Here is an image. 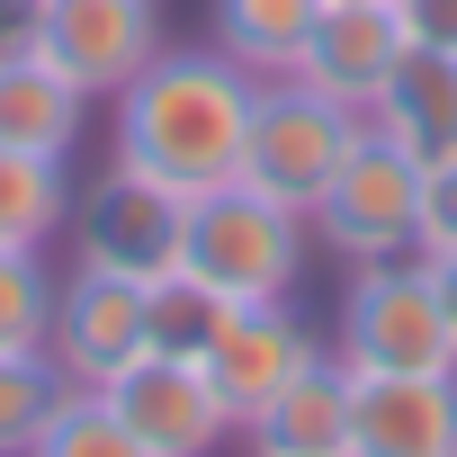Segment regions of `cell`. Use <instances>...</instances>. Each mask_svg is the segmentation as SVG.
Segmentation results:
<instances>
[{
    "instance_id": "6da1fadb",
    "label": "cell",
    "mask_w": 457,
    "mask_h": 457,
    "mask_svg": "<svg viewBox=\"0 0 457 457\" xmlns=\"http://www.w3.org/2000/svg\"><path fill=\"white\" fill-rule=\"evenodd\" d=\"M261 72H243L215 37L206 46H162L108 117V162L162 179L170 197H206L224 179H243V126H252Z\"/></svg>"
},
{
    "instance_id": "7a4b0ae2",
    "label": "cell",
    "mask_w": 457,
    "mask_h": 457,
    "mask_svg": "<svg viewBox=\"0 0 457 457\" xmlns=\"http://www.w3.org/2000/svg\"><path fill=\"white\" fill-rule=\"evenodd\" d=\"M179 278L215 305H278L305 278V215L224 179L188 197V234H179Z\"/></svg>"
},
{
    "instance_id": "3957f363",
    "label": "cell",
    "mask_w": 457,
    "mask_h": 457,
    "mask_svg": "<svg viewBox=\"0 0 457 457\" xmlns=\"http://www.w3.org/2000/svg\"><path fill=\"white\" fill-rule=\"evenodd\" d=\"M332 359L350 377H403V368H457V332L439 314V287H430V261L403 252V261H359L350 287H341V314H332Z\"/></svg>"
},
{
    "instance_id": "277c9868",
    "label": "cell",
    "mask_w": 457,
    "mask_h": 457,
    "mask_svg": "<svg viewBox=\"0 0 457 457\" xmlns=\"http://www.w3.org/2000/svg\"><path fill=\"white\" fill-rule=\"evenodd\" d=\"M359 126H368V117L341 108V99H323L314 81L261 72L252 126H243V188H261V197L314 215V197L332 188V170H341V153L359 144Z\"/></svg>"
},
{
    "instance_id": "5b68a950",
    "label": "cell",
    "mask_w": 457,
    "mask_h": 457,
    "mask_svg": "<svg viewBox=\"0 0 457 457\" xmlns=\"http://www.w3.org/2000/svg\"><path fill=\"white\" fill-rule=\"evenodd\" d=\"M421 188H430V170L403 153V144H386L377 126H359V144L341 153V170H332V188L314 197V234L359 270V261H403V252H421Z\"/></svg>"
},
{
    "instance_id": "8992f818",
    "label": "cell",
    "mask_w": 457,
    "mask_h": 457,
    "mask_svg": "<svg viewBox=\"0 0 457 457\" xmlns=\"http://www.w3.org/2000/svg\"><path fill=\"white\" fill-rule=\"evenodd\" d=\"M63 234H72V261L81 270H108V278H135V287H162L179 278V234H188V197H170L162 179L108 162L72 215H63Z\"/></svg>"
},
{
    "instance_id": "52a82bcc",
    "label": "cell",
    "mask_w": 457,
    "mask_h": 457,
    "mask_svg": "<svg viewBox=\"0 0 457 457\" xmlns=\"http://www.w3.org/2000/svg\"><path fill=\"white\" fill-rule=\"evenodd\" d=\"M28 54H46L63 81H81L90 99H117L170 37L153 0H19V28Z\"/></svg>"
},
{
    "instance_id": "ba28073f",
    "label": "cell",
    "mask_w": 457,
    "mask_h": 457,
    "mask_svg": "<svg viewBox=\"0 0 457 457\" xmlns=\"http://www.w3.org/2000/svg\"><path fill=\"white\" fill-rule=\"evenodd\" d=\"M314 359H323V341L305 332V314H296L287 296H278V305H224V314L206 323V341H197V368H206L215 403L234 412V430H243L270 395H287Z\"/></svg>"
},
{
    "instance_id": "9c48e42d",
    "label": "cell",
    "mask_w": 457,
    "mask_h": 457,
    "mask_svg": "<svg viewBox=\"0 0 457 457\" xmlns=\"http://www.w3.org/2000/svg\"><path fill=\"white\" fill-rule=\"evenodd\" d=\"M99 395L117 403V421L153 457H206L215 439H234V412L215 403V386H206V368L188 350H135Z\"/></svg>"
},
{
    "instance_id": "30bf717a",
    "label": "cell",
    "mask_w": 457,
    "mask_h": 457,
    "mask_svg": "<svg viewBox=\"0 0 457 457\" xmlns=\"http://www.w3.org/2000/svg\"><path fill=\"white\" fill-rule=\"evenodd\" d=\"M135 350H153V287L135 278H108V270H81L54 287V332H46V359L72 377V386H108Z\"/></svg>"
},
{
    "instance_id": "8fae6325",
    "label": "cell",
    "mask_w": 457,
    "mask_h": 457,
    "mask_svg": "<svg viewBox=\"0 0 457 457\" xmlns=\"http://www.w3.org/2000/svg\"><path fill=\"white\" fill-rule=\"evenodd\" d=\"M403 54H412V37H403V19H395V0H323L287 72L314 81L323 99H341V108L368 117L377 90L403 72Z\"/></svg>"
},
{
    "instance_id": "7c38bea8",
    "label": "cell",
    "mask_w": 457,
    "mask_h": 457,
    "mask_svg": "<svg viewBox=\"0 0 457 457\" xmlns=\"http://www.w3.org/2000/svg\"><path fill=\"white\" fill-rule=\"evenodd\" d=\"M350 457H457V368L350 377Z\"/></svg>"
},
{
    "instance_id": "4fadbf2b",
    "label": "cell",
    "mask_w": 457,
    "mask_h": 457,
    "mask_svg": "<svg viewBox=\"0 0 457 457\" xmlns=\"http://www.w3.org/2000/svg\"><path fill=\"white\" fill-rule=\"evenodd\" d=\"M81 117H90V90L63 81L46 54H28L19 37H0V144H19V153H46L63 162L81 144Z\"/></svg>"
},
{
    "instance_id": "5bb4252c",
    "label": "cell",
    "mask_w": 457,
    "mask_h": 457,
    "mask_svg": "<svg viewBox=\"0 0 457 457\" xmlns=\"http://www.w3.org/2000/svg\"><path fill=\"white\" fill-rule=\"evenodd\" d=\"M252 457H350V368L323 350L287 395H270L243 421Z\"/></svg>"
},
{
    "instance_id": "9a60e30c",
    "label": "cell",
    "mask_w": 457,
    "mask_h": 457,
    "mask_svg": "<svg viewBox=\"0 0 457 457\" xmlns=\"http://www.w3.org/2000/svg\"><path fill=\"white\" fill-rule=\"evenodd\" d=\"M368 126H377L386 144H403L421 170L448 162V153H457V54H421V46H412L403 72L377 90Z\"/></svg>"
},
{
    "instance_id": "2e32d148",
    "label": "cell",
    "mask_w": 457,
    "mask_h": 457,
    "mask_svg": "<svg viewBox=\"0 0 457 457\" xmlns=\"http://www.w3.org/2000/svg\"><path fill=\"white\" fill-rule=\"evenodd\" d=\"M323 0H206V37L243 72H287Z\"/></svg>"
},
{
    "instance_id": "e0dca14e",
    "label": "cell",
    "mask_w": 457,
    "mask_h": 457,
    "mask_svg": "<svg viewBox=\"0 0 457 457\" xmlns=\"http://www.w3.org/2000/svg\"><path fill=\"white\" fill-rule=\"evenodd\" d=\"M63 215H72L63 162L0 144V252H46V243L63 234Z\"/></svg>"
},
{
    "instance_id": "ac0fdd59",
    "label": "cell",
    "mask_w": 457,
    "mask_h": 457,
    "mask_svg": "<svg viewBox=\"0 0 457 457\" xmlns=\"http://www.w3.org/2000/svg\"><path fill=\"white\" fill-rule=\"evenodd\" d=\"M28 457H153V448L117 421V403H108L99 386H72V377H63V395H54V412L37 421Z\"/></svg>"
},
{
    "instance_id": "d6986e66",
    "label": "cell",
    "mask_w": 457,
    "mask_h": 457,
    "mask_svg": "<svg viewBox=\"0 0 457 457\" xmlns=\"http://www.w3.org/2000/svg\"><path fill=\"white\" fill-rule=\"evenodd\" d=\"M54 395H63V368L46 350H0V457H28V439L54 412Z\"/></svg>"
},
{
    "instance_id": "ffe728a7",
    "label": "cell",
    "mask_w": 457,
    "mask_h": 457,
    "mask_svg": "<svg viewBox=\"0 0 457 457\" xmlns=\"http://www.w3.org/2000/svg\"><path fill=\"white\" fill-rule=\"evenodd\" d=\"M54 270L46 252H0V350H46L54 332Z\"/></svg>"
},
{
    "instance_id": "44dd1931",
    "label": "cell",
    "mask_w": 457,
    "mask_h": 457,
    "mask_svg": "<svg viewBox=\"0 0 457 457\" xmlns=\"http://www.w3.org/2000/svg\"><path fill=\"white\" fill-rule=\"evenodd\" d=\"M421 252H457V153L430 162V188H421Z\"/></svg>"
},
{
    "instance_id": "7402d4cb",
    "label": "cell",
    "mask_w": 457,
    "mask_h": 457,
    "mask_svg": "<svg viewBox=\"0 0 457 457\" xmlns=\"http://www.w3.org/2000/svg\"><path fill=\"white\" fill-rule=\"evenodd\" d=\"M395 19L421 54H457V0H395Z\"/></svg>"
},
{
    "instance_id": "603a6c76",
    "label": "cell",
    "mask_w": 457,
    "mask_h": 457,
    "mask_svg": "<svg viewBox=\"0 0 457 457\" xmlns=\"http://www.w3.org/2000/svg\"><path fill=\"white\" fill-rule=\"evenodd\" d=\"M430 261V287H439V314H448V332H457V252H421Z\"/></svg>"
}]
</instances>
